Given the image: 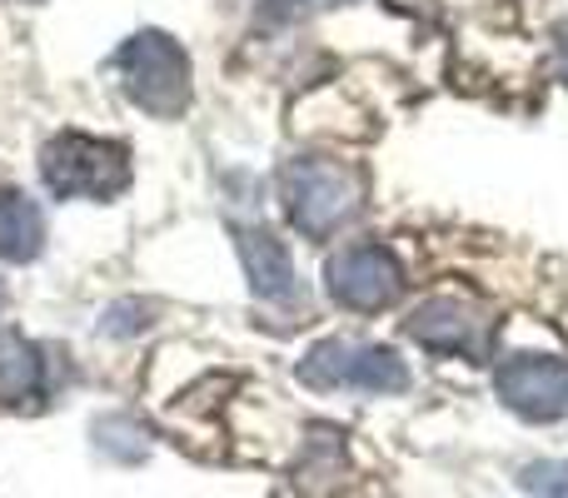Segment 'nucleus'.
Segmentation results:
<instances>
[{
    "label": "nucleus",
    "instance_id": "obj_1",
    "mask_svg": "<svg viewBox=\"0 0 568 498\" xmlns=\"http://www.w3.org/2000/svg\"><path fill=\"white\" fill-rule=\"evenodd\" d=\"M280 200L290 225L304 240H329L344 220L359 210L364 200V180L354 165L344 160H324V155H300L284 165L280 175Z\"/></svg>",
    "mask_w": 568,
    "mask_h": 498
},
{
    "label": "nucleus",
    "instance_id": "obj_2",
    "mask_svg": "<svg viewBox=\"0 0 568 498\" xmlns=\"http://www.w3.org/2000/svg\"><path fill=\"white\" fill-rule=\"evenodd\" d=\"M40 175H45L50 195L60 200H110L130 185V150L115 145V140L65 130V135L45 140Z\"/></svg>",
    "mask_w": 568,
    "mask_h": 498
},
{
    "label": "nucleus",
    "instance_id": "obj_3",
    "mask_svg": "<svg viewBox=\"0 0 568 498\" xmlns=\"http://www.w3.org/2000/svg\"><path fill=\"white\" fill-rule=\"evenodd\" d=\"M120 85L145 115L175 120L190 105V55L165 35V30H140L135 40H125V50L115 55Z\"/></svg>",
    "mask_w": 568,
    "mask_h": 498
},
{
    "label": "nucleus",
    "instance_id": "obj_4",
    "mask_svg": "<svg viewBox=\"0 0 568 498\" xmlns=\"http://www.w3.org/2000/svg\"><path fill=\"white\" fill-rule=\"evenodd\" d=\"M300 384L310 389H359V394H404L409 369L394 349L359 339H320L300 359Z\"/></svg>",
    "mask_w": 568,
    "mask_h": 498
},
{
    "label": "nucleus",
    "instance_id": "obj_5",
    "mask_svg": "<svg viewBox=\"0 0 568 498\" xmlns=\"http://www.w3.org/2000/svg\"><path fill=\"white\" fill-rule=\"evenodd\" d=\"M324 284H329L334 304L354 314H374L389 309L404 294V270L384 245H344L324 264Z\"/></svg>",
    "mask_w": 568,
    "mask_h": 498
},
{
    "label": "nucleus",
    "instance_id": "obj_6",
    "mask_svg": "<svg viewBox=\"0 0 568 498\" xmlns=\"http://www.w3.org/2000/svg\"><path fill=\"white\" fill-rule=\"evenodd\" d=\"M494 389L519 419L529 424H554L568 414V359L554 354H514L499 364Z\"/></svg>",
    "mask_w": 568,
    "mask_h": 498
},
{
    "label": "nucleus",
    "instance_id": "obj_7",
    "mask_svg": "<svg viewBox=\"0 0 568 498\" xmlns=\"http://www.w3.org/2000/svg\"><path fill=\"white\" fill-rule=\"evenodd\" d=\"M404 329H409V339L424 344L429 354H464V359H484V354H489L494 319L474 299L439 294V299H424L419 309L409 314Z\"/></svg>",
    "mask_w": 568,
    "mask_h": 498
},
{
    "label": "nucleus",
    "instance_id": "obj_8",
    "mask_svg": "<svg viewBox=\"0 0 568 498\" xmlns=\"http://www.w3.org/2000/svg\"><path fill=\"white\" fill-rule=\"evenodd\" d=\"M235 250L260 299H290L294 294V260L265 225H235Z\"/></svg>",
    "mask_w": 568,
    "mask_h": 498
},
{
    "label": "nucleus",
    "instance_id": "obj_9",
    "mask_svg": "<svg viewBox=\"0 0 568 498\" xmlns=\"http://www.w3.org/2000/svg\"><path fill=\"white\" fill-rule=\"evenodd\" d=\"M45 394V359L40 344H30L20 329H0V404L26 409Z\"/></svg>",
    "mask_w": 568,
    "mask_h": 498
},
{
    "label": "nucleus",
    "instance_id": "obj_10",
    "mask_svg": "<svg viewBox=\"0 0 568 498\" xmlns=\"http://www.w3.org/2000/svg\"><path fill=\"white\" fill-rule=\"evenodd\" d=\"M45 245V215L30 195L20 190H0V260L26 264Z\"/></svg>",
    "mask_w": 568,
    "mask_h": 498
},
{
    "label": "nucleus",
    "instance_id": "obj_11",
    "mask_svg": "<svg viewBox=\"0 0 568 498\" xmlns=\"http://www.w3.org/2000/svg\"><path fill=\"white\" fill-rule=\"evenodd\" d=\"M524 489L534 498H568V459L529 464V469H524Z\"/></svg>",
    "mask_w": 568,
    "mask_h": 498
},
{
    "label": "nucleus",
    "instance_id": "obj_12",
    "mask_svg": "<svg viewBox=\"0 0 568 498\" xmlns=\"http://www.w3.org/2000/svg\"><path fill=\"white\" fill-rule=\"evenodd\" d=\"M554 50H559V75L568 80V20L554 30Z\"/></svg>",
    "mask_w": 568,
    "mask_h": 498
},
{
    "label": "nucleus",
    "instance_id": "obj_13",
    "mask_svg": "<svg viewBox=\"0 0 568 498\" xmlns=\"http://www.w3.org/2000/svg\"><path fill=\"white\" fill-rule=\"evenodd\" d=\"M0 299H6V289H0Z\"/></svg>",
    "mask_w": 568,
    "mask_h": 498
}]
</instances>
